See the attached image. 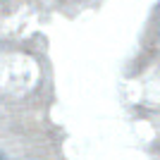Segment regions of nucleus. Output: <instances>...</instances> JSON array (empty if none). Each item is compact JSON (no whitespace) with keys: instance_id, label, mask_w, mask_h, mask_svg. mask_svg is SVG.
<instances>
[{"instance_id":"obj_1","label":"nucleus","mask_w":160,"mask_h":160,"mask_svg":"<svg viewBox=\"0 0 160 160\" xmlns=\"http://www.w3.org/2000/svg\"><path fill=\"white\" fill-rule=\"evenodd\" d=\"M0 160H2V158H0Z\"/></svg>"}]
</instances>
